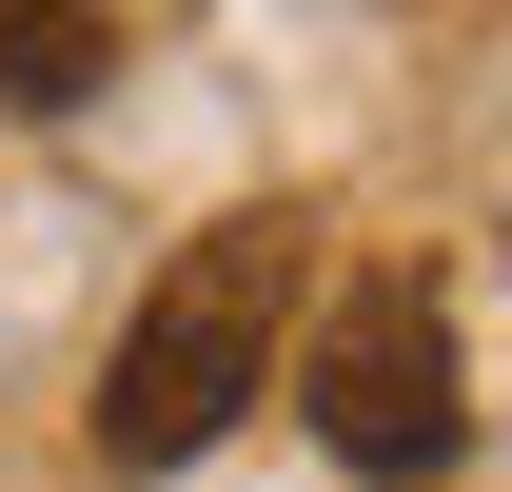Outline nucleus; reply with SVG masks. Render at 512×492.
I'll list each match as a JSON object with an SVG mask.
<instances>
[{"instance_id": "nucleus-2", "label": "nucleus", "mask_w": 512, "mask_h": 492, "mask_svg": "<svg viewBox=\"0 0 512 492\" xmlns=\"http://www.w3.org/2000/svg\"><path fill=\"white\" fill-rule=\"evenodd\" d=\"M296 394H316L335 473H375V492H414V473H453V453H473V394H453V296L414 276V256H375V276H335V296H316Z\"/></svg>"}, {"instance_id": "nucleus-3", "label": "nucleus", "mask_w": 512, "mask_h": 492, "mask_svg": "<svg viewBox=\"0 0 512 492\" xmlns=\"http://www.w3.org/2000/svg\"><path fill=\"white\" fill-rule=\"evenodd\" d=\"M99 60H119V20H99V0H0V99H20V119H79Z\"/></svg>"}, {"instance_id": "nucleus-1", "label": "nucleus", "mask_w": 512, "mask_h": 492, "mask_svg": "<svg viewBox=\"0 0 512 492\" xmlns=\"http://www.w3.org/2000/svg\"><path fill=\"white\" fill-rule=\"evenodd\" d=\"M296 217H217V237L158 256V296L119 315V374H99V473H197L217 433L276 394V315H296Z\"/></svg>"}]
</instances>
